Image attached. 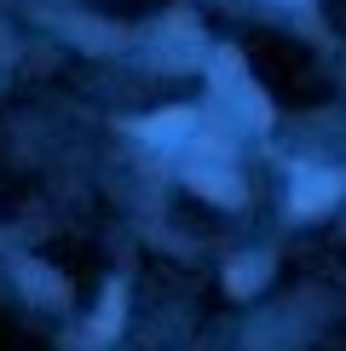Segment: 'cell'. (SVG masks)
Listing matches in <instances>:
<instances>
[{
  "mask_svg": "<svg viewBox=\"0 0 346 351\" xmlns=\"http://www.w3.org/2000/svg\"><path fill=\"white\" fill-rule=\"evenodd\" d=\"M214 81H220L231 98H242V104L254 110V121H266V98L249 86V75H242V64H237V52H220V58H214Z\"/></svg>",
  "mask_w": 346,
  "mask_h": 351,
  "instance_id": "cell-1",
  "label": "cell"
},
{
  "mask_svg": "<svg viewBox=\"0 0 346 351\" xmlns=\"http://www.w3.org/2000/svg\"><path fill=\"white\" fill-rule=\"evenodd\" d=\"M191 184L202 190V196H214V202H237V196H242L237 173L220 167V162H208V156H196V162H191Z\"/></svg>",
  "mask_w": 346,
  "mask_h": 351,
  "instance_id": "cell-2",
  "label": "cell"
},
{
  "mask_svg": "<svg viewBox=\"0 0 346 351\" xmlns=\"http://www.w3.org/2000/svg\"><path fill=\"white\" fill-rule=\"evenodd\" d=\"M341 196V179L335 173H300L295 179V213H317Z\"/></svg>",
  "mask_w": 346,
  "mask_h": 351,
  "instance_id": "cell-3",
  "label": "cell"
},
{
  "mask_svg": "<svg viewBox=\"0 0 346 351\" xmlns=\"http://www.w3.org/2000/svg\"><path fill=\"white\" fill-rule=\"evenodd\" d=\"M191 127H196L191 110H162V115L144 121V138H150V144H179V138H191Z\"/></svg>",
  "mask_w": 346,
  "mask_h": 351,
  "instance_id": "cell-4",
  "label": "cell"
},
{
  "mask_svg": "<svg viewBox=\"0 0 346 351\" xmlns=\"http://www.w3.org/2000/svg\"><path fill=\"white\" fill-rule=\"evenodd\" d=\"M260 276H266V259H242V265L225 271V282H231V294H254Z\"/></svg>",
  "mask_w": 346,
  "mask_h": 351,
  "instance_id": "cell-5",
  "label": "cell"
},
{
  "mask_svg": "<svg viewBox=\"0 0 346 351\" xmlns=\"http://www.w3.org/2000/svg\"><path fill=\"white\" fill-rule=\"evenodd\" d=\"M115 317H122V288H110V305H104V317H98V323H93V334H98V340H110V334L122 328V323H115Z\"/></svg>",
  "mask_w": 346,
  "mask_h": 351,
  "instance_id": "cell-6",
  "label": "cell"
}]
</instances>
